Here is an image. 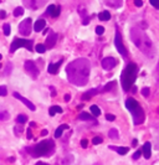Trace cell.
Here are the masks:
<instances>
[{
  "label": "cell",
  "mask_w": 159,
  "mask_h": 165,
  "mask_svg": "<svg viewBox=\"0 0 159 165\" xmlns=\"http://www.w3.org/2000/svg\"><path fill=\"white\" fill-rule=\"evenodd\" d=\"M10 117V113L8 111H0V121H8Z\"/></svg>",
  "instance_id": "f546056e"
},
{
  "label": "cell",
  "mask_w": 159,
  "mask_h": 165,
  "mask_svg": "<svg viewBox=\"0 0 159 165\" xmlns=\"http://www.w3.org/2000/svg\"><path fill=\"white\" fill-rule=\"evenodd\" d=\"M11 70H13V65H11L10 62H9L8 66H6V68H5V72H4V73H5V75H9V73L11 72Z\"/></svg>",
  "instance_id": "ab89813d"
},
{
  "label": "cell",
  "mask_w": 159,
  "mask_h": 165,
  "mask_svg": "<svg viewBox=\"0 0 159 165\" xmlns=\"http://www.w3.org/2000/svg\"><path fill=\"white\" fill-rule=\"evenodd\" d=\"M61 63H62V60H60L59 62H55V63H50L47 67V72L51 73V75H57V71L60 66H61Z\"/></svg>",
  "instance_id": "5bb4252c"
},
{
  "label": "cell",
  "mask_w": 159,
  "mask_h": 165,
  "mask_svg": "<svg viewBox=\"0 0 159 165\" xmlns=\"http://www.w3.org/2000/svg\"><path fill=\"white\" fill-rule=\"evenodd\" d=\"M102 141H103V139H102L101 137H95V138L92 139V143L95 144V145H98V144H101Z\"/></svg>",
  "instance_id": "d590c367"
},
{
  "label": "cell",
  "mask_w": 159,
  "mask_h": 165,
  "mask_svg": "<svg viewBox=\"0 0 159 165\" xmlns=\"http://www.w3.org/2000/svg\"><path fill=\"white\" fill-rule=\"evenodd\" d=\"M27 122V117L25 116V114H19V116L16 117V123L17 124H24V123Z\"/></svg>",
  "instance_id": "cb8c5ba5"
},
{
  "label": "cell",
  "mask_w": 159,
  "mask_h": 165,
  "mask_svg": "<svg viewBox=\"0 0 159 165\" xmlns=\"http://www.w3.org/2000/svg\"><path fill=\"white\" fill-rule=\"evenodd\" d=\"M6 94H8V88L5 86H0V96H1V97H5Z\"/></svg>",
  "instance_id": "e575fe53"
},
{
  "label": "cell",
  "mask_w": 159,
  "mask_h": 165,
  "mask_svg": "<svg viewBox=\"0 0 159 165\" xmlns=\"http://www.w3.org/2000/svg\"><path fill=\"white\" fill-rule=\"evenodd\" d=\"M31 25H32V20L30 19V17L22 20L20 22V25H19V33H20V35L29 36L31 34Z\"/></svg>",
  "instance_id": "9c48e42d"
},
{
  "label": "cell",
  "mask_w": 159,
  "mask_h": 165,
  "mask_svg": "<svg viewBox=\"0 0 159 165\" xmlns=\"http://www.w3.org/2000/svg\"><path fill=\"white\" fill-rule=\"evenodd\" d=\"M45 26H46V21L44 19H39V20H36V22L34 24V30L36 33H40V31H43L45 29Z\"/></svg>",
  "instance_id": "ac0fdd59"
},
{
  "label": "cell",
  "mask_w": 159,
  "mask_h": 165,
  "mask_svg": "<svg viewBox=\"0 0 159 165\" xmlns=\"http://www.w3.org/2000/svg\"><path fill=\"white\" fill-rule=\"evenodd\" d=\"M116 86V81H111V82H108V83H107L105 87H103V92H108V91H112L113 89V87Z\"/></svg>",
  "instance_id": "4316f807"
},
{
  "label": "cell",
  "mask_w": 159,
  "mask_h": 165,
  "mask_svg": "<svg viewBox=\"0 0 159 165\" xmlns=\"http://www.w3.org/2000/svg\"><path fill=\"white\" fill-rule=\"evenodd\" d=\"M35 50H36V51L39 52V53H44V52L46 51V46H45L44 44H37L36 47H35Z\"/></svg>",
  "instance_id": "4dcf8cb0"
},
{
  "label": "cell",
  "mask_w": 159,
  "mask_h": 165,
  "mask_svg": "<svg viewBox=\"0 0 159 165\" xmlns=\"http://www.w3.org/2000/svg\"><path fill=\"white\" fill-rule=\"evenodd\" d=\"M130 40L133 41V44L137 46L141 51L148 57L154 56V45L152 40L149 39V36L144 33L139 27H132L130 29Z\"/></svg>",
  "instance_id": "7a4b0ae2"
},
{
  "label": "cell",
  "mask_w": 159,
  "mask_h": 165,
  "mask_svg": "<svg viewBox=\"0 0 159 165\" xmlns=\"http://www.w3.org/2000/svg\"><path fill=\"white\" fill-rule=\"evenodd\" d=\"M108 5L113 6V8H119L121 5H122V0H108Z\"/></svg>",
  "instance_id": "83f0119b"
},
{
  "label": "cell",
  "mask_w": 159,
  "mask_h": 165,
  "mask_svg": "<svg viewBox=\"0 0 159 165\" xmlns=\"http://www.w3.org/2000/svg\"><path fill=\"white\" fill-rule=\"evenodd\" d=\"M24 67H25V71L29 73L32 80H36V78H37V76H39V73H40V70L37 68L36 63H35L34 61H30V60H27V61H25Z\"/></svg>",
  "instance_id": "ba28073f"
},
{
  "label": "cell",
  "mask_w": 159,
  "mask_h": 165,
  "mask_svg": "<svg viewBox=\"0 0 159 165\" xmlns=\"http://www.w3.org/2000/svg\"><path fill=\"white\" fill-rule=\"evenodd\" d=\"M81 146H82L83 149H86L87 146H88V140L87 139H82L81 140Z\"/></svg>",
  "instance_id": "b9f144b4"
},
{
  "label": "cell",
  "mask_w": 159,
  "mask_h": 165,
  "mask_svg": "<svg viewBox=\"0 0 159 165\" xmlns=\"http://www.w3.org/2000/svg\"><path fill=\"white\" fill-rule=\"evenodd\" d=\"M1 58H3V56H1V53H0V61H1Z\"/></svg>",
  "instance_id": "f5cc1de1"
},
{
  "label": "cell",
  "mask_w": 159,
  "mask_h": 165,
  "mask_svg": "<svg viewBox=\"0 0 159 165\" xmlns=\"http://www.w3.org/2000/svg\"><path fill=\"white\" fill-rule=\"evenodd\" d=\"M73 163V155L72 154H66L63 158L59 160V165H72Z\"/></svg>",
  "instance_id": "2e32d148"
},
{
  "label": "cell",
  "mask_w": 159,
  "mask_h": 165,
  "mask_svg": "<svg viewBox=\"0 0 159 165\" xmlns=\"http://www.w3.org/2000/svg\"><path fill=\"white\" fill-rule=\"evenodd\" d=\"M106 119H107V121H109V122H112V121H114V119H116V117L113 116V114H107Z\"/></svg>",
  "instance_id": "7bdbcfd3"
},
{
  "label": "cell",
  "mask_w": 159,
  "mask_h": 165,
  "mask_svg": "<svg viewBox=\"0 0 159 165\" xmlns=\"http://www.w3.org/2000/svg\"><path fill=\"white\" fill-rule=\"evenodd\" d=\"M54 149H55L54 140H43L40 143H37L36 145L29 148L27 152H29L31 157L39 158V157H47V155L52 154Z\"/></svg>",
  "instance_id": "277c9868"
},
{
  "label": "cell",
  "mask_w": 159,
  "mask_h": 165,
  "mask_svg": "<svg viewBox=\"0 0 159 165\" xmlns=\"http://www.w3.org/2000/svg\"><path fill=\"white\" fill-rule=\"evenodd\" d=\"M65 129H70V127L67 125V124H62V125H60L57 129H56V132H55V138H60V137L62 135V132L65 130Z\"/></svg>",
  "instance_id": "44dd1931"
},
{
  "label": "cell",
  "mask_w": 159,
  "mask_h": 165,
  "mask_svg": "<svg viewBox=\"0 0 159 165\" xmlns=\"http://www.w3.org/2000/svg\"><path fill=\"white\" fill-rule=\"evenodd\" d=\"M142 154L144 155V158L146 159H149L152 155V144L147 141V143H144L143 148H142Z\"/></svg>",
  "instance_id": "9a60e30c"
},
{
  "label": "cell",
  "mask_w": 159,
  "mask_h": 165,
  "mask_svg": "<svg viewBox=\"0 0 159 165\" xmlns=\"http://www.w3.org/2000/svg\"><path fill=\"white\" fill-rule=\"evenodd\" d=\"M126 107H127L128 111L132 113V117H133V123L135 125H139L142 124L146 119V114H144L143 108L139 106V103L135 101L134 98H127L126 101Z\"/></svg>",
  "instance_id": "5b68a950"
},
{
  "label": "cell",
  "mask_w": 159,
  "mask_h": 165,
  "mask_svg": "<svg viewBox=\"0 0 159 165\" xmlns=\"http://www.w3.org/2000/svg\"><path fill=\"white\" fill-rule=\"evenodd\" d=\"M22 14H24V8H21V6H19V8H16L15 10H14V16H15V17L21 16Z\"/></svg>",
  "instance_id": "1f68e13d"
},
{
  "label": "cell",
  "mask_w": 159,
  "mask_h": 165,
  "mask_svg": "<svg viewBox=\"0 0 159 165\" xmlns=\"http://www.w3.org/2000/svg\"><path fill=\"white\" fill-rule=\"evenodd\" d=\"M20 47H25L31 52L32 51V41L25 40V39H15L10 45V53H14Z\"/></svg>",
  "instance_id": "8992f818"
},
{
  "label": "cell",
  "mask_w": 159,
  "mask_h": 165,
  "mask_svg": "<svg viewBox=\"0 0 159 165\" xmlns=\"http://www.w3.org/2000/svg\"><path fill=\"white\" fill-rule=\"evenodd\" d=\"M3 30H4V35H6V36L10 35V31H11L10 24H4V26H3Z\"/></svg>",
  "instance_id": "836d02e7"
},
{
  "label": "cell",
  "mask_w": 159,
  "mask_h": 165,
  "mask_svg": "<svg viewBox=\"0 0 159 165\" xmlns=\"http://www.w3.org/2000/svg\"><path fill=\"white\" fill-rule=\"evenodd\" d=\"M149 93H151V89H149L148 87H144V88L142 89V94L144 96V97H148Z\"/></svg>",
  "instance_id": "f35d334b"
},
{
  "label": "cell",
  "mask_w": 159,
  "mask_h": 165,
  "mask_svg": "<svg viewBox=\"0 0 159 165\" xmlns=\"http://www.w3.org/2000/svg\"><path fill=\"white\" fill-rule=\"evenodd\" d=\"M137 71H138V67L133 62L128 63L123 70L122 75H121V83H122V88L126 92H128L132 85L134 83L135 78H137Z\"/></svg>",
  "instance_id": "3957f363"
},
{
  "label": "cell",
  "mask_w": 159,
  "mask_h": 165,
  "mask_svg": "<svg viewBox=\"0 0 159 165\" xmlns=\"http://www.w3.org/2000/svg\"><path fill=\"white\" fill-rule=\"evenodd\" d=\"M101 65H102V67H103L105 70L111 71L112 68H114L117 66V60L114 57H105L103 60H102Z\"/></svg>",
  "instance_id": "8fae6325"
},
{
  "label": "cell",
  "mask_w": 159,
  "mask_h": 165,
  "mask_svg": "<svg viewBox=\"0 0 159 165\" xmlns=\"http://www.w3.org/2000/svg\"><path fill=\"white\" fill-rule=\"evenodd\" d=\"M27 139H32V134H31L30 128H29V129H27Z\"/></svg>",
  "instance_id": "bcb514c9"
},
{
  "label": "cell",
  "mask_w": 159,
  "mask_h": 165,
  "mask_svg": "<svg viewBox=\"0 0 159 165\" xmlns=\"http://www.w3.org/2000/svg\"><path fill=\"white\" fill-rule=\"evenodd\" d=\"M114 45H116V49L118 50V52L122 55V56L124 58H127L128 53H127V49L124 47V44L122 41V35H121V33L118 30L116 31V36H114Z\"/></svg>",
  "instance_id": "52a82bcc"
},
{
  "label": "cell",
  "mask_w": 159,
  "mask_h": 165,
  "mask_svg": "<svg viewBox=\"0 0 159 165\" xmlns=\"http://www.w3.org/2000/svg\"><path fill=\"white\" fill-rule=\"evenodd\" d=\"M78 118L81 119V121H92V122L97 123V122H96V119L93 118L90 113H86V112H82L81 114H80V117H78Z\"/></svg>",
  "instance_id": "ffe728a7"
},
{
  "label": "cell",
  "mask_w": 159,
  "mask_h": 165,
  "mask_svg": "<svg viewBox=\"0 0 159 165\" xmlns=\"http://www.w3.org/2000/svg\"><path fill=\"white\" fill-rule=\"evenodd\" d=\"M88 22H90V16H86L85 19L82 20V25H88Z\"/></svg>",
  "instance_id": "f6af8a7d"
},
{
  "label": "cell",
  "mask_w": 159,
  "mask_h": 165,
  "mask_svg": "<svg viewBox=\"0 0 159 165\" xmlns=\"http://www.w3.org/2000/svg\"><path fill=\"white\" fill-rule=\"evenodd\" d=\"M98 19H100L101 21H108L111 19V14L109 11H102L98 14Z\"/></svg>",
  "instance_id": "7402d4cb"
},
{
  "label": "cell",
  "mask_w": 159,
  "mask_h": 165,
  "mask_svg": "<svg viewBox=\"0 0 159 165\" xmlns=\"http://www.w3.org/2000/svg\"><path fill=\"white\" fill-rule=\"evenodd\" d=\"M13 96H14V97H15L16 99H19V101H20V102H22V103H24L25 106H26L27 108L30 109V111H36V107H35V104L32 103L31 101L26 99L25 97H22V96H20V94H19L17 92H14V93H13Z\"/></svg>",
  "instance_id": "7c38bea8"
},
{
  "label": "cell",
  "mask_w": 159,
  "mask_h": 165,
  "mask_svg": "<svg viewBox=\"0 0 159 165\" xmlns=\"http://www.w3.org/2000/svg\"><path fill=\"white\" fill-rule=\"evenodd\" d=\"M67 80L75 86H85L90 80L91 66L87 58H77L68 63L66 67Z\"/></svg>",
  "instance_id": "6da1fadb"
},
{
  "label": "cell",
  "mask_w": 159,
  "mask_h": 165,
  "mask_svg": "<svg viewBox=\"0 0 159 165\" xmlns=\"http://www.w3.org/2000/svg\"><path fill=\"white\" fill-rule=\"evenodd\" d=\"M109 149L111 150H114V152L118 153L119 155H126V154L129 152L128 146H114V145H109Z\"/></svg>",
  "instance_id": "e0dca14e"
},
{
  "label": "cell",
  "mask_w": 159,
  "mask_h": 165,
  "mask_svg": "<svg viewBox=\"0 0 159 165\" xmlns=\"http://www.w3.org/2000/svg\"><path fill=\"white\" fill-rule=\"evenodd\" d=\"M47 133H49L47 130H46V129H44L43 132H41V135H44V137H45V135H47Z\"/></svg>",
  "instance_id": "c3c4849f"
},
{
  "label": "cell",
  "mask_w": 159,
  "mask_h": 165,
  "mask_svg": "<svg viewBox=\"0 0 159 165\" xmlns=\"http://www.w3.org/2000/svg\"><path fill=\"white\" fill-rule=\"evenodd\" d=\"M101 92V89H91V91H88V92H86L85 94H82V99L83 101H87V99H91L92 96H95L97 93H100Z\"/></svg>",
  "instance_id": "d6986e66"
},
{
  "label": "cell",
  "mask_w": 159,
  "mask_h": 165,
  "mask_svg": "<svg viewBox=\"0 0 159 165\" xmlns=\"http://www.w3.org/2000/svg\"><path fill=\"white\" fill-rule=\"evenodd\" d=\"M134 5L137 8H141L143 5V1H142V0H134Z\"/></svg>",
  "instance_id": "ee69618b"
},
{
  "label": "cell",
  "mask_w": 159,
  "mask_h": 165,
  "mask_svg": "<svg viewBox=\"0 0 159 165\" xmlns=\"http://www.w3.org/2000/svg\"><path fill=\"white\" fill-rule=\"evenodd\" d=\"M105 33V27L103 26H97L96 27V34L97 35H102Z\"/></svg>",
  "instance_id": "74e56055"
},
{
  "label": "cell",
  "mask_w": 159,
  "mask_h": 165,
  "mask_svg": "<svg viewBox=\"0 0 159 165\" xmlns=\"http://www.w3.org/2000/svg\"><path fill=\"white\" fill-rule=\"evenodd\" d=\"M108 137L111 139H118V137H119L118 130L114 129V128H112V129H109V132H108Z\"/></svg>",
  "instance_id": "d4e9b609"
},
{
  "label": "cell",
  "mask_w": 159,
  "mask_h": 165,
  "mask_svg": "<svg viewBox=\"0 0 159 165\" xmlns=\"http://www.w3.org/2000/svg\"><path fill=\"white\" fill-rule=\"evenodd\" d=\"M22 130H24V129H22V125H21V124H17L15 128H14V132H15V135H16V137H20L21 133H22Z\"/></svg>",
  "instance_id": "d6a6232c"
},
{
  "label": "cell",
  "mask_w": 159,
  "mask_h": 165,
  "mask_svg": "<svg viewBox=\"0 0 159 165\" xmlns=\"http://www.w3.org/2000/svg\"><path fill=\"white\" fill-rule=\"evenodd\" d=\"M132 144H133V146H135V145H137V144H138V140H137V139H133V141H132Z\"/></svg>",
  "instance_id": "f907efd6"
},
{
  "label": "cell",
  "mask_w": 159,
  "mask_h": 165,
  "mask_svg": "<svg viewBox=\"0 0 159 165\" xmlns=\"http://www.w3.org/2000/svg\"><path fill=\"white\" fill-rule=\"evenodd\" d=\"M57 39H59V35H57V34H56V33H51V34L47 36L46 41H45L46 49H52L55 45H56V41H57Z\"/></svg>",
  "instance_id": "4fadbf2b"
},
{
  "label": "cell",
  "mask_w": 159,
  "mask_h": 165,
  "mask_svg": "<svg viewBox=\"0 0 159 165\" xmlns=\"http://www.w3.org/2000/svg\"><path fill=\"white\" fill-rule=\"evenodd\" d=\"M56 113H62V108L59 107V106H52V107H50V109H49V114H50V116L54 117Z\"/></svg>",
  "instance_id": "603a6c76"
},
{
  "label": "cell",
  "mask_w": 159,
  "mask_h": 165,
  "mask_svg": "<svg viewBox=\"0 0 159 165\" xmlns=\"http://www.w3.org/2000/svg\"><path fill=\"white\" fill-rule=\"evenodd\" d=\"M36 165H49V164H46V163H36Z\"/></svg>",
  "instance_id": "816d5d0a"
},
{
  "label": "cell",
  "mask_w": 159,
  "mask_h": 165,
  "mask_svg": "<svg viewBox=\"0 0 159 165\" xmlns=\"http://www.w3.org/2000/svg\"><path fill=\"white\" fill-rule=\"evenodd\" d=\"M70 98H71V97H70V94H66V96H65V101H66V102H68Z\"/></svg>",
  "instance_id": "681fc988"
},
{
  "label": "cell",
  "mask_w": 159,
  "mask_h": 165,
  "mask_svg": "<svg viewBox=\"0 0 159 165\" xmlns=\"http://www.w3.org/2000/svg\"><path fill=\"white\" fill-rule=\"evenodd\" d=\"M149 3L152 4V6H153L154 9L159 10V0H149Z\"/></svg>",
  "instance_id": "8d00e7d4"
},
{
  "label": "cell",
  "mask_w": 159,
  "mask_h": 165,
  "mask_svg": "<svg viewBox=\"0 0 159 165\" xmlns=\"http://www.w3.org/2000/svg\"><path fill=\"white\" fill-rule=\"evenodd\" d=\"M22 3H24L25 8L30 9V10H37V9L43 8L47 3V0H22Z\"/></svg>",
  "instance_id": "30bf717a"
},
{
  "label": "cell",
  "mask_w": 159,
  "mask_h": 165,
  "mask_svg": "<svg viewBox=\"0 0 159 165\" xmlns=\"http://www.w3.org/2000/svg\"><path fill=\"white\" fill-rule=\"evenodd\" d=\"M90 109H91V113H92L95 117H98V116L101 114V109L98 108V107L96 106V104H93V106H91V108H90Z\"/></svg>",
  "instance_id": "f1b7e54d"
},
{
  "label": "cell",
  "mask_w": 159,
  "mask_h": 165,
  "mask_svg": "<svg viewBox=\"0 0 159 165\" xmlns=\"http://www.w3.org/2000/svg\"><path fill=\"white\" fill-rule=\"evenodd\" d=\"M55 11H56V6L55 5H50L47 9H46V12L45 15H49V16H55Z\"/></svg>",
  "instance_id": "484cf974"
},
{
  "label": "cell",
  "mask_w": 159,
  "mask_h": 165,
  "mask_svg": "<svg viewBox=\"0 0 159 165\" xmlns=\"http://www.w3.org/2000/svg\"><path fill=\"white\" fill-rule=\"evenodd\" d=\"M0 17H1V19L6 17V12H5V11H0Z\"/></svg>",
  "instance_id": "7dc6e473"
},
{
  "label": "cell",
  "mask_w": 159,
  "mask_h": 165,
  "mask_svg": "<svg viewBox=\"0 0 159 165\" xmlns=\"http://www.w3.org/2000/svg\"><path fill=\"white\" fill-rule=\"evenodd\" d=\"M0 68H1V63H0Z\"/></svg>",
  "instance_id": "11a10c76"
},
{
  "label": "cell",
  "mask_w": 159,
  "mask_h": 165,
  "mask_svg": "<svg viewBox=\"0 0 159 165\" xmlns=\"http://www.w3.org/2000/svg\"><path fill=\"white\" fill-rule=\"evenodd\" d=\"M141 155H142V150H137V152L133 154V159H134V160H137V159L141 158Z\"/></svg>",
  "instance_id": "60d3db41"
},
{
  "label": "cell",
  "mask_w": 159,
  "mask_h": 165,
  "mask_svg": "<svg viewBox=\"0 0 159 165\" xmlns=\"http://www.w3.org/2000/svg\"><path fill=\"white\" fill-rule=\"evenodd\" d=\"M95 165H101V164H100V163H97V164H95Z\"/></svg>",
  "instance_id": "db71d44e"
}]
</instances>
